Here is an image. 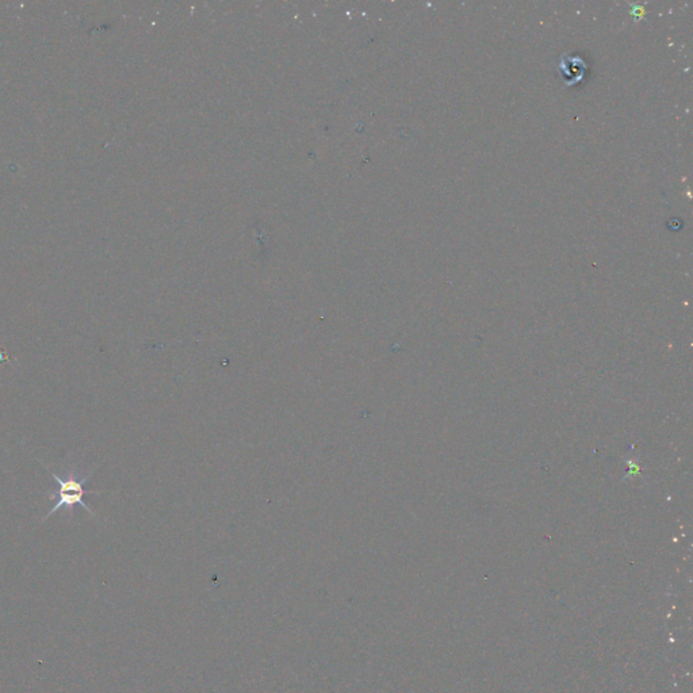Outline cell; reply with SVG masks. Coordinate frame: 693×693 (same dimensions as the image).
<instances>
[{
    "label": "cell",
    "instance_id": "6da1fadb",
    "mask_svg": "<svg viewBox=\"0 0 693 693\" xmlns=\"http://www.w3.org/2000/svg\"><path fill=\"white\" fill-rule=\"evenodd\" d=\"M45 467H46V466H45ZM46 469H48V467H46ZM48 472H49V474L52 475V477L55 478L56 481H57V484H58L60 489H58V500H57V503H56L55 505H53V508H52L51 511L48 512V514L42 519V522L48 520V519H49V517H51V516H52L56 511H58L60 508H65L67 511L70 512V514L72 516L75 505H80V507H83V508H84L86 511L89 512L91 516L96 517V516L93 514V512L89 508V505H87V504H84V501H83V497H84V494H86V493H91V494L92 493H93V494H95V493H98L92 492V491H87V492L84 491V484H86V482L89 481V478L91 477L92 472L91 473H89V474L83 475L82 478H77V473H76L75 470H71V472H70V474H68V477H67L65 479L60 478L58 475L55 474V473H53L52 470H49V469H48Z\"/></svg>",
    "mask_w": 693,
    "mask_h": 693
}]
</instances>
